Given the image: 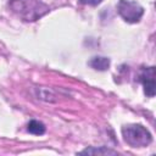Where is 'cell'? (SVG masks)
I'll return each mask as SVG.
<instances>
[{
	"label": "cell",
	"mask_w": 156,
	"mask_h": 156,
	"mask_svg": "<svg viewBox=\"0 0 156 156\" xmlns=\"http://www.w3.org/2000/svg\"><path fill=\"white\" fill-rule=\"evenodd\" d=\"M89 66L93 67L94 69H98V71H106L110 67V58L101 57V56L93 57L89 61Z\"/></svg>",
	"instance_id": "cell-5"
},
{
	"label": "cell",
	"mask_w": 156,
	"mask_h": 156,
	"mask_svg": "<svg viewBox=\"0 0 156 156\" xmlns=\"http://www.w3.org/2000/svg\"><path fill=\"white\" fill-rule=\"evenodd\" d=\"M122 135L124 141L132 147H144L147 146L152 136L150 132L141 124H127L122 128Z\"/></svg>",
	"instance_id": "cell-1"
},
{
	"label": "cell",
	"mask_w": 156,
	"mask_h": 156,
	"mask_svg": "<svg viewBox=\"0 0 156 156\" xmlns=\"http://www.w3.org/2000/svg\"><path fill=\"white\" fill-rule=\"evenodd\" d=\"M117 11L119 16L128 23L139 22L141 16L144 15V9L135 1L129 0H119L117 5Z\"/></svg>",
	"instance_id": "cell-3"
},
{
	"label": "cell",
	"mask_w": 156,
	"mask_h": 156,
	"mask_svg": "<svg viewBox=\"0 0 156 156\" xmlns=\"http://www.w3.org/2000/svg\"><path fill=\"white\" fill-rule=\"evenodd\" d=\"M16 2L18 6L13 5V9L18 10L20 15L27 21H34L48 11V7L39 0H20Z\"/></svg>",
	"instance_id": "cell-2"
},
{
	"label": "cell",
	"mask_w": 156,
	"mask_h": 156,
	"mask_svg": "<svg viewBox=\"0 0 156 156\" xmlns=\"http://www.w3.org/2000/svg\"><path fill=\"white\" fill-rule=\"evenodd\" d=\"M139 79L144 85V93L152 98L155 95V67L145 68Z\"/></svg>",
	"instance_id": "cell-4"
},
{
	"label": "cell",
	"mask_w": 156,
	"mask_h": 156,
	"mask_svg": "<svg viewBox=\"0 0 156 156\" xmlns=\"http://www.w3.org/2000/svg\"><path fill=\"white\" fill-rule=\"evenodd\" d=\"M80 154H116V152L108 149H85Z\"/></svg>",
	"instance_id": "cell-7"
},
{
	"label": "cell",
	"mask_w": 156,
	"mask_h": 156,
	"mask_svg": "<svg viewBox=\"0 0 156 156\" xmlns=\"http://www.w3.org/2000/svg\"><path fill=\"white\" fill-rule=\"evenodd\" d=\"M80 2H82V4H84V5L96 6V5L101 4V2H102V0H80Z\"/></svg>",
	"instance_id": "cell-8"
},
{
	"label": "cell",
	"mask_w": 156,
	"mask_h": 156,
	"mask_svg": "<svg viewBox=\"0 0 156 156\" xmlns=\"http://www.w3.org/2000/svg\"><path fill=\"white\" fill-rule=\"evenodd\" d=\"M27 129H28L29 133L35 134V135H41V134L45 133V126H44L41 122L35 121V119H33V121H30V122L28 123Z\"/></svg>",
	"instance_id": "cell-6"
}]
</instances>
